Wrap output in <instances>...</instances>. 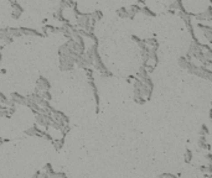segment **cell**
Wrapping results in <instances>:
<instances>
[{
	"instance_id": "obj_1",
	"label": "cell",
	"mask_w": 212,
	"mask_h": 178,
	"mask_svg": "<svg viewBox=\"0 0 212 178\" xmlns=\"http://www.w3.org/2000/svg\"><path fill=\"white\" fill-rule=\"evenodd\" d=\"M60 56V69L61 71H72L75 67V58L70 54H64L58 52Z\"/></svg>"
},
{
	"instance_id": "obj_2",
	"label": "cell",
	"mask_w": 212,
	"mask_h": 178,
	"mask_svg": "<svg viewBox=\"0 0 212 178\" xmlns=\"http://www.w3.org/2000/svg\"><path fill=\"white\" fill-rule=\"evenodd\" d=\"M76 21H77V25L80 29L86 30V31H88V32H93L94 27L91 26V14L81 12V15H78L76 17Z\"/></svg>"
},
{
	"instance_id": "obj_3",
	"label": "cell",
	"mask_w": 212,
	"mask_h": 178,
	"mask_svg": "<svg viewBox=\"0 0 212 178\" xmlns=\"http://www.w3.org/2000/svg\"><path fill=\"white\" fill-rule=\"evenodd\" d=\"M35 116H36V124L40 125V126H44L45 130H47L48 127H50V124H51V121H53L51 113H50V114L37 113Z\"/></svg>"
},
{
	"instance_id": "obj_4",
	"label": "cell",
	"mask_w": 212,
	"mask_h": 178,
	"mask_svg": "<svg viewBox=\"0 0 212 178\" xmlns=\"http://www.w3.org/2000/svg\"><path fill=\"white\" fill-rule=\"evenodd\" d=\"M191 17H195L197 21H211L212 20V8L209 5V8L206 9L204 12H199V14H192L191 12Z\"/></svg>"
},
{
	"instance_id": "obj_5",
	"label": "cell",
	"mask_w": 212,
	"mask_h": 178,
	"mask_svg": "<svg viewBox=\"0 0 212 178\" xmlns=\"http://www.w3.org/2000/svg\"><path fill=\"white\" fill-rule=\"evenodd\" d=\"M36 89L40 90V92L50 90V89H51V84H50V82L47 80V78H45V77L40 76L39 79L36 80Z\"/></svg>"
},
{
	"instance_id": "obj_6",
	"label": "cell",
	"mask_w": 212,
	"mask_h": 178,
	"mask_svg": "<svg viewBox=\"0 0 212 178\" xmlns=\"http://www.w3.org/2000/svg\"><path fill=\"white\" fill-rule=\"evenodd\" d=\"M11 8H12V12H11L12 19H14V20L20 19L21 15L24 14V8H22L19 3H14V4H11Z\"/></svg>"
},
{
	"instance_id": "obj_7",
	"label": "cell",
	"mask_w": 212,
	"mask_h": 178,
	"mask_svg": "<svg viewBox=\"0 0 212 178\" xmlns=\"http://www.w3.org/2000/svg\"><path fill=\"white\" fill-rule=\"evenodd\" d=\"M0 41L4 45H10L14 42V38L8 34V27L5 29H0Z\"/></svg>"
},
{
	"instance_id": "obj_8",
	"label": "cell",
	"mask_w": 212,
	"mask_h": 178,
	"mask_svg": "<svg viewBox=\"0 0 212 178\" xmlns=\"http://www.w3.org/2000/svg\"><path fill=\"white\" fill-rule=\"evenodd\" d=\"M10 97H11V100L15 104H20V105H26L27 104L26 97H24V95H21L19 93H16V92H12Z\"/></svg>"
},
{
	"instance_id": "obj_9",
	"label": "cell",
	"mask_w": 212,
	"mask_h": 178,
	"mask_svg": "<svg viewBox=\"0 0 212 178\" xmlns=\"http://www.w3.org/2000/svg\"><path fill=\"white\" fill-rule=\"evenodd\" d=\"M20 31L22 35H26V36H36V37H42L44 36V34L39 32L35 29H30V27H20Z\"/></svg>"
},
{
	"instance_id": "obj_10",
	"label": "cell",
	"mask_w": 212,
	"mask_h": 178,
	"mask_svg": "<svg viewBox=\"0 0 212 178\" xmlns=\"http://www.w3.org/2000/svg\"><path fill=\"white\" fill-rule=\"evenodd\" d=\"M197 145H199L200 150H207V151H210V150H211V145L206 142V137H205V136H200L199 141H197Z\"/></svg>"
},
{
	"instance_id": "obj_11",
	"label": "cell",
	"mask_w": 212,
	"mask_h": 178,
	"mask_svg": "<svg viewBox=\"0 0 212 178\" xmlns=\"http://www.w3.org/2000/svg\"><path fill=\"white\" fill-rule=\"evenodd\" d=\"M143 42H144L149 48L155 49V51L159 47V43H158V41H156V38H146V40H143Z\"/></svg>"
},
{
	"instance_id": "obj_12",
	"label": "cell",
	"mask_w": 212,
	"mask_h": 178,
	"mask_svg": "<svg viewBox=\"0 0 212 178\" xmlns=\"http://www.w3.org/2000/svg\"><path fill=\"white\" fill-rule=\"evenodd\" d=\"M8 34L10 35L12 38H15V37H21V36H22L20 29H17V27H8Z\"/></svg>"
},
{
	"instance_id": "obj_13",
	"label": "cell",
	"mask_w": 212,
	"mask_h": 178,
	"mask_svg": "<svg viewBox=\"0 0 212 178\" xmlns=\"http://www.w3.org/2000/svg\"><path fill=\"white\" fill-rule=\"evenodd\" d=\"M146 77H149V73H148V71H146V68L145 67H140L139 68V71H138V74H136V78H139L140 80H144Z\"/></svg>"
},
{
	"instance_id": "obj_14",
	"label": "cell",
	"mask_w": 212,
	"mask_h": 178,
	"mask_svg": "<svg viewBox=\"0 0 212 178\" xmlns=\"http://www.w3.org/2000/svg\"><path fill=\"white\" fill-rule=\"evenodd\" d=\"M39 130H40V127L37 125H34L32 127H30V129H27L25 131V134L27 136H37L39 137Z\"/></svg>"
},
{
	"instance_id": "obj_15",
	"label": "cell",
	"mask_w": 212,
	"mask_h": 178,
	"mask_svg": "<svg viewBox=\"0 0 212 178\" xmlns=\"http://www.w3.org/2000/svg\"><path fill=\"white\" fill-rule=\"evenodd\" d=\"M51 144L53 145V147L56 148V151H60L62 148V146L64 144V139L61 137V139H56V140H51Z\"/></svg>"
},
{
	"instance_id": "obj_16",
	"label": "cell",
	"mask_w": 212,
	"mask_h": 178,
	"mask_svg": "<svg viewBox=\"0 0 212 178\" xmlns=\"http://www.w3.org/2000/svg\"><path fill=\"white\" fill-rule=\"evenodd\" d=\"M47 32H52V34L58 32V27L53 26V25H50V24H46L44 26V34H47Z\"/></svg>"
},
{
	"instance_id": "obj_17",
	"label": "cell",
	"mask_w": 212,
	"mask_h": 178,
	"mask_svg": "<svg viewBox=\"0 0 212 178\" xmlns=\"http://www.w3.org/2000/svg\"><path fill=\"white\" fill-rule=\"evenodd\" d=\"M202 32H204L205 37H206V40H207V42H209V45H210V43H212V27H211V26H209L206 30L202 31Z\"/></svg>"
},
{
	"instance_id": "obj_18",
	"label": "cell",
	"mask_w": 212,
	"mask_h": 178,
	"mask_svg": "<svg viewBox=\"0 0 212 178\" xmlns=\"http://www.w3.org/2000/svg\"><path fill=\"white\" fill-rule=\"evenodd\" d=\"M117 15L121 17V19H128L129 14H128V9L127 8H121L117 10Z\"/></svg>"
},
{
	"instance_id": "obj_19",
	"label": "cell",
	"mask_w": 212,
	"mask_h": 178,
	"mask_svg": "<svg viewBox=\"0 0 212 178\" xmlns=\"http://www.w3.org/2000/svg\"><path fill=\"white\" fill-rule=\"evenodd\" d=\"M140 12L145 14L146 16H150V17H155V16H156V14H155L153 10H150V9H149L148 6H141V10H140Z\"/></svg>"
},
{
	"instance_id": "obj_20",
	"label": "cell",
	"mask_w": 212,
	"mask_h": 178,
	"mask_svg": "<svg viewBox=\"0 0 212 178\" xmlns=\"http://www.w3.org/2000/svg\"><path fill=\"white\" fill-rule=\"evenodd\" d=\"M188 62L190 61H187V59L185 58V57H179V59H177V63H179V66H180L182 69H186L187 68V65H188Z\"/></svg>"
},
{
	"instance_id": "obj_21",
	"label": "cell",
	"mask_w": 212,
	"mask_h": 178,
	"mask_svg": "<svg viewBox=\"0 0 212 178\" xmlns=\"http://www.w3.org/2000/svg\"><path fill=\"white\" fill-rule=\"evenodd\" d=\"M44 172H46L48 175V177L50 176H52L53 173H55V171H53V167H52V165L51 163H46V165L44 166V170H42Z\"/></svg>"
},
{
	"instance_id": "obj_22",
	"label": "cell",
	"mask_w": 212,
	"mask_h": 178,
	"mask_svg": "<svg viewBox=\"0 0 212 178\" xmlns=\"http://www.w3.org/2000/svg\"><path fill=\"white\" fill-rule=\"evenodd\" d=\"M0 116L1 118H10L8 113V107L6 105H3V104H0Z\"/></svg>"
},
{
	"instance_id": "obj_23",
	"label": "cell",
	"mask_w": 212,
	"mask_h": 178,
	"mask_svg": "<svg viewBox=\"0 0 212 178\" xmlns=\"http://www.w3.org/2000/svg\"><path fill=\"white\" fill-rule=\"evenodd\" d=\"M91 17L93 19L94 21H98V20H100L103 17V12L102 11H99V10H97V11H94L93 14H91Z\"/></svg>"
},
{
	"instance_id": "obj_24",
	"label": "cell",
	"mask_w": 212,
	"mask_h": 178,
	"mask_svg": "<svg viewBox=\"0 0 212 178\" xmlns=\"http://www.w3.org/2000/svg\"><path fill=\"white\" fill-rule=\"evenodd\" d=\"M185 161H186V163H190L192 161V151L190 148H187L185 152Z\"/></svg>"
},
{
	"instance_id": "obj_25",
	"label": "cell",
	"mask_w": 212,
	"mask_h": 178,
	"mask_svg": "<svg viewBox=\"0 0 212 178\" xmlns=\"http://www.w3.org/2000/svg\"><path fill=\"white\" fill-rule=\"evenodd\" d=\"M41 97H42L45 100H47V102H50V100L52 99V95H51V93H50V90H45V92H41Z\"/></svg>"
},
{
	"instance_id": "obj_26",
	"label": "cell",
	"mask_w": 212,
	"mask_h": 178,
	"mask_svg": "<svg viewBox=\"0 0 212 178\" xmlns=\"http://www.w3.org/2000/svg\"><path fill=\"white\" fill-rule=\"evenodd\" d=\"M200 171H201L202 173H210V175H211V172H212V167H211V165H207V166H200Z\"/></svg>"
},
{
	"instance_id": "obj_27",
	"label": "cell",
	"mask_w": 212,
	"mask_h": 178,
	"mask_svg": "<svg viewBox=\"0 0 212 178\" xmlns=\"http://www.w3.org/2000/svg\"><path fill=\"white\" fill-rule=\"evenodd\" d=\"M133 99H134V102L138 103V104H144L146 102V100L143 98L141 95H134V97H133Z\"/></svg>"
},
{
	"instance_id": "obj_28",
	"label": "cell",
	"mask_w": 212,
	"mask_h": 178,
	"mask_svg": "<svg viewBox=\"0 0 212 178\" xmlns=\"http://www.w3.org/2000/svg\"><path fill=\"white\" fill-rule=\"evenodd\" d=\"M210 131L207 129V125H202L201 126V130H200V136H205V135H209Z\"/></svg>"
},
{
	"instance_id": "obj_29",
	"label": "cell",
	"mask_w": 212,
	"mask_h": 178,
	"mask_svg": "<svg viewBox=\"0 0 212 178\" xmlns=\"http://www.w3.org/2000/svg\"><path fill=\"white\" fill-rule=\"evenodd\" d=\"M158 178H177L175 175H171V173H163V175H160Z\"/></svg>"
},
{
	"instance_id": "obj_30",
	"label": "cell",
	"mask_w": 212,
	"mask_h": 178,
	"mask_svg": "<svg viewBox=\"0 0 212 178\" xmlns=\"http://www.w3.org/2000/svg\"><path fill=\"white\" fill-rule=\"evenodd\" d=\"M132 40H133V41H134V42H136V43H140V42H141V41H143V40H141L140 37H138V36H136V35H133V36H132Z\"/></svg>"
},
{
	"instance_id": "obj_31",
	"label": "cell",
	"mask_w": 212,
	"mask_h": 178,
	"mask_svg": "<svg viewBox=\"0 0 212 178\" xmlns=\"http://www.w3.org/2000/svg\"><path fill=\"white\" fill-rule=\"evenodd\" d=\"M40 178H50V177H48V175H47L46 172L40 171Z\"/></svg>"
},
{
	"instance_id": "obj_32",
	"label": "cell",
	"mask_w": 212,
	"mask_h": 178,
	"mask_svg": "<svg viewBox=\"0 0 212 178\" xmlns=\"http://www.w3.org/2000/svg\"><path fill=\"white\" fill-rule=\"evenodd\" d=\"M211 157H212V155H211L210 152H209V153H207V155H206V159H207V161H209V165H211V159H212Z\"/></svg>"
},
{
	"instance_id": "obj_33",
	"label": "cell",
	"mask_w": 212,
	"mask_h": 178,
	"mask_svg": "<svg viewBox=\"0 0 212 178\" xmlns=\"http://www.w3.org/2000/svg\"><path fill=\"white\" fill-rule=\"evenodd\" d=\"M1 58H3V54H1V51H0V61H1Z\"/></svg>"
}]
</instances>
